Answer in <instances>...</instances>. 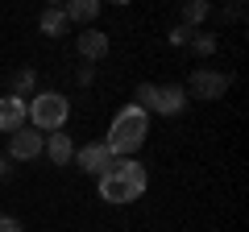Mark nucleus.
Segmentation results:
<instances>
[{"label":"nucleus","instance_id":"1","mask_svg":"<svg viewBox=\"0 0 249 232\" xmlns=\"http://www.w3.org/2000/svg\"><path fill=\"white\" fill-rule=\"evenodd\" d=\"M145 187H150V174L137 158H116L112 170L96 179V191L104 203H133L145 195Z\"/></svg>","mask_w":249,"mask_h":232},{"label":"nucleus","instance_id":"2","mask_svg":"<svg viewBox=\"0 0 249 232\" xmlns=\"http://www.w3.org/2000/svg\"><path fill=\"white\" fill-rule=\"evenodd\" d=\"M145 133H150V116H145L137 104H124L121 112L112 116V125H108L104 145L112 149V158H133V153L145 145Z\"/></svg>","mask_w":249,"mask_h":232},{"label":"nucleus","instance_id":"3","mask_svg":"<svg viewBox=\"0 0 249 232\" xmlns=\"http://www.w3.org/2000/svg\"><path fill=\"white\" fill-rule=\"evenodd\" d=\"M29 108V129H37V133H62L67 129V120H71V99L62 96V91H34V96L25 99Z\"/></svg>","mask_w":249,"mask_h":232},{"label":"nucleus","instance_id":"4","mask_svg":"<svg viewBox=\"0 0 249 232\" xmlns=\"http://www.w3.org/2000/svg\"><path fill=\"white\" fill-rule=\"evenodd\" d=\"M229 87H232V75L212 71V66H199V71H191V87H187V96H196V99H220Z\"/></svg>","mask_w":249,"mask_h":232},{"label":"nucleus","instance_id":"5","mask_svg":"<svg viewBox=\"0 0 249 232\" xmlns=\"http://www.w3.org/2000/svg\"><path fill=\"white\" fill-rule=\"evenodd\" d=\"M112 149H108L104 141H88V145H79L75 149V166L83 170V174H91V179H100V174H108L112 170Z\"/></svg>","mask_w":249,"mask_h":232},{"label":"nucleus","instance_id":"6","mask_svg":"<svg viewBox=\"0 0 249 232\" xmlns=\"http://www.w3.org/2000/svg\"><path fill=\"white\" fill-rule=\"evenodd\" d=\"M42 149H46V137L25 125V129H17V133H9V153H4V158L9 162H34V158H42Z\"/></svg>","mask_w":249,"mask_h":232},{"label":"nucleus","instance_id":"7","mask_svg":"<svg viewBox=\"0 0 249 232\" xmlns=\"http://www.w3.org/2000/svg\"><path fill=\"white\" fill-rule=\"evenodd\" d=\"M75 50H79V58H83L88 66H96L100 58H108L112 42H108V33H104V29L88 25V29H79V33H75Z\"/></svg>","mask_w":249,"mask_h":232},{"label":"nucleus","instance_id":"8","mask_svg":"<svg viewBox=\"0 0 249 232\" xmlns=\"http://www.w3.org/2000/svg\"><path fill=\"white\" fill-rule=\"evenodd\" d=\"M183 108H187V87H183V83H162V87H154V108H150V112L178 116Z\"/></svg>","mask_w":249,"mask_h":232},{"label":"nucleus","instance_id":"9","mask_svg":"<svg viewBox=\"0 0 249 232\" xmlns=\"http://www.w3.org/2000/svg\"><path fill=\"white\" fill-rule=\"evenodd\" d=\"M29 125V108L21 96H0V133H17Z\"/></svg>","mask_w":249,"mask_h":232},{"label":"nucleus","instance_id":"10","mask_svg":"<svg viewBox=\"0 0 249 232\" xmlns=\"http://www.w3.org/2000/svg\"><path fill=\"white\" fill-rule=\"evenodd\" d=\"M46 158L54 162V166H67V162H75V141L71 133H46Z\"/></svg>","mask_w":249,"mask_h":232},{"label":"nucleus","instance_id":"11","mask_svg":"<svg viewBox=\"0 0 249 232\" xmlns=\"http://www.w3.org/2000/svg\"><path fill=\"white\" fill-rule=\"evenodd\" d=\"M62 13H67V25L88 29V25H96V17H100V0H71Z\"/></svg>","mask_w":249,"mask_h":232},{"label":"nucleus","instance_id":"12","mask_svg":"<svg viewBox=\"0 0 249 232\" xmlns=\"http://www.w3.org/2000/svg\"><path fill=\"white\" fill-rule=\"evenodd\" d=\"M37 29H42L46 37H62L71 25H67V13H62L58 4H50V9H42V17H37Z\"/></svg>","mask_w":249,"mask_h":232},{"label":"nucleus","instance_id":"13","mask_svg":"<svg viewBox=\"0 0 249 232\" xmlns=\"http://www.w3.org/2000/svg\"><path fill=\"white\" fill-rule=\"evenodd\" d=\"M34 91H37V71H34V66H25V71H13V75H9V96L29 99Z\"/></svg>","mask_w":249,"mask_h":232},{"label":"nucleus","instance_id":"14","mask_svg":"<svg viewBox=\"0 0 249 232\" xmlns=\"http://www.w3.org/2000/svg\"><path fill=\"white\" fill-rule=\"evenodd\" d=\"M178 25L183 29H196V25H204L208 17H212V4H208V0H191V4H183V13H178Z\"/></svg>","mask_w":249,"mask_h":232},{"label":"nucleus","instance_id":"15","mask_svg":"<svg viewBox=\"0 0 249 232\" xmlns=\"http://www.w3.org/2000/svg\"><path fill=\"white\" fill-rule=\"evenodd\" d=\"M187 46H191V54H196V58H212V54L220 50V42H216L212 33H196V37H191Z\"/></svg>","mask_w":249,"mask_h":232},{"label":"nucleus","instance_id":"16","mask_svg":"<svg viewBox=\"0 0 249 232\" xmlns=\"http://www.w3.org/2000/svg\"><path fill=\"white\" fill-rule=\"evenodd\" d=\"M75 83H79V87H91V83H96V66H88V63H83L79 71H75Z\"/></svg>","mask_w":249,"mask_h":232},{"label":"nucleus","instance_id":"17","mask_svg":"<svg viewBox=\"0 0 249 232\" xmlns=\"http://www.w3.org/2000/svg\"><path fill=\"white\" fill-rule=\"evenodd\" d=\"M0 232H25V228H21V220H17V215L0 212Z\"/></svg>","mask_w":249,"mask_h":232},{"label":"nucleus","instance_id":"18","mask_svg":"<svg viewBox=\"0 0 249 232\" xmlns=\"http://www.w3.org/2000/svg\"><path fill=\"white\" fill-rule=\"evenodd\" d=\"M191 37H196V33H191V29H183V25H175V29H170V42H175V46H187Z\"/></svg>","mask_w":249,"mask_h":232},{"label":"nucleus","instance_id":"19","mask_svg":"<svg viewBox=\"0 0 249 232\" xmlns=\"http://www.w3.org/2000/svg\"><path fill=\"white\" fill-rule=\"evenodd\" d=\"M220 21H241V4H229V9L220 13Z\"/></svg>","mask_w":249,"mask_h":232},{"label":"nucleus","instance_id":"20","mask_svg":"<svg viewBox=\"0 0 249 232\" xmlns=\"http://www.w3.org/2000/svg\"><path fill=\"white\" fill-rule=\"evenodd\" d=\"M0 179H9V158L0 153Z\"/></svg>","mask_w":249,"mask_h":232}]
</instances>
